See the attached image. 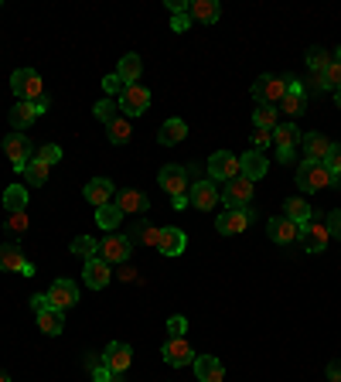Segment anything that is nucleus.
<instances>
[{"label":"nucleus","mask_w":341,"mask_h":382,"mask_svg":"<svg viewBox=\"0 0 341 382\" xmlns=\"http://www.w3.org/2000/svg\"><path fill=\"white\" fill-rule=\"evenodd\" d=\"M300 130L293 127V123H280V127L273 130V144H277V151H293L297 144H300Z\"/></svg>","instance_id":"obj_29"},{"label":"nucleus","mask_w":341,"mask_h":382,"mask_svg":"<svg viewBox=\"0 0 341 382\" xmlns=\"http://www.w3.org/2000/svg\"><path fill=\"white\" fill-rule=\"evenodd\" d=\"M324 226H328L331 236H338V239H341V212H331V215L324 219Z\"/></svg>","instance_id":"obj_51"},{"label":"nucleus","mask_w":341,"mask_h":382,"mask_svg":"<svg viewBox=\"0 0 341 382\" xmlns=\"http://www.w3.org/2000/svg\"><path fill=\"white\" fill-rule=\"evenodd\" d=\"M218 198L225 202V208H249V202H253V181L242 178V175L225 181V188L218 191Z\"/></svg>","instance_id":"obj_4"},{"label":"nucleus","mask_w":341,"mask_h":382,"mask_svg":"<svg viewBox=\"0 0 341 382\" xmlns=\"http://www.w3.org/2000/svg\"><path fill=\"white\" fill-rule=\"evenodd\" d=\"M4 154H7V161L18 168V171H25L27 161H31V140L21 137V133H11V137H4Z\"/></svg>","instance_id":"obj_11"},{"label":"nucleus","mask_w":341,"mask_h":382,"mask_svg":"<svg viewBox=\"0 0 341 382\" xmlns=\"http://www.w3.org/2000/svg\"><path fill=\"white\" fill-rule=\"evenodd\" d=\"M140 72H144L140 55H123V58H120V65H116V76L123 79V86H137Z\"/></svg>","instance_id":"obj_27"},{"label":"nucleus","mask_w":341,"mask_h":382,"mask_svg":"<svg viewBox=\"0 0 341 382\" xmlns=\"http://www.w3.org/2000/svg\"><path fill=\"white\" fill-rule=\"evenodd\" d=\"M184 137H188V123H184V120H167V123L160 127V133H158V140L164 144V147L181 144Z\"/></svg>","instance_id":"obj_30"},{"label":"nucleus","mask_w":341,"mask_h":382,"mask_svg":"<svg viewBox=\"0 0 341 382\" xmlns=\"http://www.w3.org/2000/svg\"><path fill=\"white\" fill-rule=\"evenodd\" d=\"M72 253L85 256V259H92V256L99 253V243H96L92 236H76V239H72Z\"/></svg>","instance_id":"obj_38"},{"label":"nucleus","mask_w":341,"mask_h":382,"mask_svg":"<svg viewBox=\"0 0 341 382\" xmlns=\"http://www.w3.org/2000/svg\"><path fill=\"white\" fill-rule=\"evenodd\" d=\"M328 379L341 382V362H331V365H328Z\"/></svg>","instance_id":"obj_53"},{"label":"nucleus","mask_w":341,"mask_h":382,"mask_svg":"<svg viewBox=\"0 0 341 382\" xmlns=\"http://www.w3.org/2000/svg\"><path fill=\"white\" fill-rule=\"evenodd\" d=\"M249 219H253V208H225L215 219V229L222 236H239V232L249 229Z\"/></svg>","instance_id":"obj_6"},{"label":"nucleus","mask_w":341,"mask_h":382,"mask_svg":"<svg viewBox=\"0 0 341 382\" xmlns=\"http://www.w3.org/2000/svg\"><path fill=\"white\" fill-rule=\"evenodd\" d=\"M266 171H270V164H266V157H263L260 151H249V154L239 157V175H242V178L260 181Z\"/></svg>","instance_id":"obj_22"},{"label":"nucleus","mask_w":341,"mask_h":382,"mask_svg":"<svg viewBox=\"0 0 341 382\" xmlns=\"http://www.w3.org/2000/svg\"><path fill=\"white\" fill-rule=\"evenodd\" d=\"M266 236L273 239V243H297L300 239V226L293 222V219H287V215H280V219H270L266 222Z\"/></svg>","instance_id":"obj_17"},{"label":"nucleus","mask_w":341,"mask_h":382,"mask_svg":"<svg viewBox=\"0 0 341 382\" xmlns=\"http://www.w3.org/2000/svg\"><path fill=\"white\" fill-rule=\"evenodd\" d=\"M253 123L260 130H277L280 127V113H277L273 106H260V109L253 113Z\"/></svg>","instance_id":"obj_36"},{"label":"nucleus","mask_w":341,"mask_h":382,"mask_svg":"<svg viewBox=\"0 0 341 382\" xmlns=\"http://www.w3.org/2000/svg\"><path fill=\"white\" fill-rule=\"evenodd\" d=\"M304 106H307V96H304V93H287V96L280 100V109H284L287 116H300Z\"/></svg>","instance_id":"obj_37"},{"label":"nucleus","mask_w":341,"mask_h":382,"mask_svg":"<svg viewBox=\"0 0 341 382\" xmlns=\"http://www.w3.org/2000/svg\"><path fill=\"white\" fill-rule=\"evenodd\" d=\"M27 266L25 253H21V246L18 243H4L0 246V270H7V273H21Z\"/></svg>","instance_id":"obj_25"},{"label":"nucleus","mask_w":341,"mask_h":382,"mask_svg":"<svg viewBox=\"0 0 341 382\" xmlns=\"http://www.w3.org/2000/svg\"><path fill=\"white\" fill-rule=\"evenodd\" d=\"M96 222H99L106 232H116V226L123 222V212L116 208V202H109V205H103V208H96Z\"/></svg>","instance_id":"obj_32"},{"label":"nucleus","mask_w":341,"mask_h":382,"mask_svg":"<svg viewBox=\"0 0 341 382\" xmlns=\"http://www.w3.org/2000/svg\"><path fill=\"white\" fill-rule=\"evenodd\" d=\"M160 355H164L167 365L181 369V365H191V362H195V348H191L184 338H167V345L160 348Z\"/></svg>","instance_id":"obj_15"},{"label":"nucleus","mask_w":341,"mask_h":382,"mask_svg":"<svg viewBox=\"0 0 341 382\" xmlns=\"http://www.w3.org/2000/svg\"><path fill=\"white\" fill-rule=\"evenodd\" d=\"M184 332H188V321H184L181 314L167 318V334H171V338H184Z\"/></svg>","instance_id":"obj_47"},{"label":"nucleus","mask_w":341,"mask_h":382,"mask_svg":"<svg viewBox=\"0 0 341 382\" xmlns=\"http://www.w3.org/2000/svg\"><path fill=\"white\" fill-rule=\"evenodd\" d=\"M130 250H133L130 239L113 232V236H106L103 243H99V259H106L109 266H116V263H127L130 259Z\"/></svg>","instance_id":"obj_7"},{"label":"nucleus","mask_w":341,"mask_h":382,"mask_svg":"<svg viewBox=\"0 0 341 382\" xmlns=\"http://www.w3.org/2000/svg\"><path fill=\"white\" fill-rule=\"evenodd\" d=\"M171 202H174V208H188V205H191L188 202V195H178V198H171Z\"/></svg>","instance_id":"obj_54"},{"label":"nucleus","mask_w":341,"mask_h":382,"mask_svg":"<svg viewBox=\"0 0 341 382\" xmlns=\"http://www.w3.org/2000/svg\"><path fill=\"white\" fill-rule=\"evenodd\" d=\"M0 382H11V379H7V376H4V372H0Z\"/></svg>","instance_id":"obj_59"},{"label":"nucleus","mask_w":341,"mask_h":382,"mask_svg":"<svg viewBox=\"0 0 341 382\" xmlns=\"http://www.w3.org/2000/svg\"><path fill=\"white\" fill-rule=\"evenodd\" d=\"M284 215H287V219H293L297 226H304V222H311V219H314V212H311L307 198H287V205H284Z\"/></svg>","instance_id":"obj_31"},{"label":"nucleus","mask_w":341,"mask_h":382,"mask_svg":"<svg viewBox=\"0 0 341 382\" xmlns=\"http://www.w3.org/2000/svg\"><path fill=\"white\" fill-rule=\"evenodd\" d=\"M328 171H331V178H335V184L341 181V144H331V151H328V157L321 161Z\"/></svg>","instance_id":"obj_39"},{"label":"nucleus","mask_w":341,"mask_h":382,"mask_svg":"<svg viewBox=\"0 0 341 382\" xmlns=\"http://www.w3.org/2000/svg\"><path fill=\"white\" fill-rule=\"evenodd\" d=\"M209 178L211 181H232L239 178V157L236 154H229V151H215L209 157Z\"/></svg>","instance_id":"obj_5"},{"label":"nucleus","mask_w":341,"mask_h":382,"mask_svg":"<svg viewBox=\"0 0 341 382\" xmlns=\"http://www.w3.org/2000/svg\"><path fill=\"white\" fill-rule=\"evenodd\" d=\"M109 382H127V379H123V372H113V379Z\"/></svg>","instance_id":"obj_56"},{"label":"nucleus","mask_w":341,"mask_h":382,"mask_svg":"<svg viewBox=\"0 0 341 382\" xmlns=\"http://www.w3.org/2000/svg\"><path fill=\"white\" fill-rule=\"evenodd\" d=\"M133 362V348L127 345V341H109L103 352V365L109 369V372H127Z\"/></svg>","instance_id":"obj_12"},{"label":"nucleus","mask_w":341,"mask_h":382,"mask_svg":"<svg viewBox=\"0 0 341 382\" xmlns=\"http://www.w3.org/2000/svg\"><path fill=\"white\" fill-rule=\"evenodd\" d=\"M158 184L171 195V198H178V195H188V171H184L181 164H167V168H160L158 175Z\"/></svg>","instance_id":"obj_10"},{"label":"nucleus","mask_w":341,"mask_h":382,"mask_svg":"<svg viewBox=\"0 0 341 382\" xmlns=\"http://www.w3.org/2000/svg\"><path fill=\"white\" fill-rule=\"evenodd\" d=\"M300 239H304V246H307V253H324L328 250V243H331V232L324 222H304L300 226Z\"/></svg>","instance_id":"obj_13"},{"label":"nucleus","mask_w":341,"mask_h":382,"mask_svg":"<svg viewBox=\"0 0 341 382\" xmlns=\"http://www.w3.org/2000/svg\"><path fill=\"white\" fill-rule=\"evenodd\" d=\"M270 144H273V130H253V147H256V151H263V147H270Z\"/></svg>","instance_id":"obj_48"},{"label":"nucleus","mask_w":341,"mask_h":382,"mask_svg":"<svg viewBox=\"0 0 341 382\" xmlns=\"http://www.w3.org/2000/svg\"><path fill=\"white\" fill-rule=\"evenodd\" d=\"M184 246H188V236H184L181 229H164V232H160L158 250H160L164 256H181Z\"/></svg>","instance_id":"obj_26"},{"label":"nucleus","mask_w":341,"mask_h":382,"mask_svg":"<svg viewBox=\"0 0 341 382\" xmlns=\"http://www.w3.org/2000/svg\"><path fill=\"white\" fill-rule=\"evenodd\" d=\"M335 184V178H331V171L321 164V161H304L300 168H297V188L300 191H328Z\"/></svg>","instance_id":"obj_1"},{"label":"nucleus","mask_w":341,"mask_h":382,"mask_svg":"<svg viewBox=\"0 0 341 382\" xmlns=\"http://www.w3.org/2000/svg\"><path fill=\"white\" fill-rule=\"evenodd\" d=\"M34 157H38L41 164H48V168H52V164H58V161H62V147H58V144H45V147H38V154H34Z\"/></svg>","instance_id":"obj_42"},{"label":"nucleus","mask_w":341,"mask_h":382,"mask_svg":"<svg viewBox=\"0 0 341 382\" xmlns=\"http://www.w3.org/2000/svg\"><path fill=\"white\" fill-rule=\"evenodd\" d=\"M160 232H164V229H158V226H140V229H137V236L144 239V246H158V243H160Z\"/></svg>","instance_id":"obj_45"},{"label":"nucleus","mask_w":341,"mask_h":382,"mask_svg":"<svg viewBox=\"0 0 341 382\" xmlns=\"http://www.w3.org/2000/svg\"><path fill=\"white\" fill-rule=\"evenodd\" d=\"M335 102H338V106H341V89H338V93H335Z\"/></svg>","instance_id":"obj_58"},{"label":"nucleus","mask_w":341,"mask_h":382,"mask_svg":"<svg viewBox=\"0 0 341 382\" xmlns=\"http://www.w3.org/2000/svg\"><path fill=\"white\" fill-rule=\"evenodd\" d=\"M284 96H287V82L280 76H260L253 82V100L260 106H280Z\"/></svg>","instance_id":"obj_3"},{"label":"nucleus","mask_w":341,"mask_h":382,"mask_svg":"<svg viewBox=\"0 0 341 382\" xmlns=\"http://www.w3.org/2000/svg\"><path fill=\"white\" fill-rule=\"evenodd\" d=\"M116 208L123 212V215H144L147 208H151V202H147V195L144 191H137V188H127V191H116Z\"/></svg>","instance_id":"obj_20"},{"label":"nucleus","mask_w":341,"mask_h":382,"mask_svg":"<svg viewBox=\"0 0 341 382\" xmlns=\"http://www.w3.org/2000/svg\"><path fill=\"white\" fill-rule=\"evenodd\" d=\"M25 178H27L31 188H41V184L48 181V164H41L38 157H31V161H27V168H25Z\"/></svg>","instance_id":"obj_35"},{"label":"nucleus","mask_w":341,"mask_h":382,"mask_svg":"<svg viewBox=\"0 0 341 382\" xmlns=\"http://www.w3.org/2000/svg\"><path fill=\"white\" fill-rule=\"evenodd\" d=\"M188 202L195 205L198 212H211V208L222 202V198H218V188H215V181H202V178H198L191 188H188Z\"/></svg>","instance_id":"obj_8"},{"label":"nucleus","mask_w":341,"mask_h":382,"mask_svg":"<svg viewBox=\"0 0 341 382\" xmlns=\"http://www.w3.org/2000/svg\"><path fill=\"white\" fill-rule=\"evenodd\" d=\"M103 89L109 93V96H123V89H127V86H123V79L116 76V72H109V76L103 79Z\"/></svg>","instance_id":"obj_46"},{"label":"nucleus","mask_w":341,"mask_h":382,"mask_svg":"<svg viewBox=\"0 0 341 382\" xmlns=\"http://www.w3.org/2000/svg\"><path fill=\"white\" fill-rule=\"evenodd\" d=\"M45 307H52V301H48V294H34V297H31V311H34V314H41Z\"/></svg>","instance_id":"obj_52"},{"label":"nucleus","mask_w":341,"mask_h":382,"mask_svg":"<svg viewBox=\"0 0 341 382\" xmlns=\"http://www.w3.org/2000/svg\"><path fill=\"white\" fill-rule=\"evenodd\" d=\"M188 27H191V18H188V14H174V18H171V31H178V34H184Z\"/></svg>","instance_id":"obj_50"},{"label":"nucleus","mask_w":341,"mask_h":382,"mask_svg":"<svg viewBox=\"0 0 341 382\" xmlns=\"http://www.w3.org/2000/svg\"><path fill=\"white\" fill-rule=\"evenodd\" d=\"M106 133H109V140L113 144H127L133 137V127H130V120L127 116H116L113 123H106Z\"/></svg>","instance_id":"obj_34"},{"label":"nucleus","mask_w":341,"mask_h":382,"mask_svg":"<svg viewBox=\"0 0 341 382\" xmlns=\"http://www.w3.org/2000/svg\"><path fill=\"white\" fill-rule=\"evenodd\" d=\"M92 379H96V382H109V379H113V372L103 365V358H92Z\"/></svg>","instance_id":"obj_49"},{"label":"nucleus","mask_w":341,"mask_h":382,"mask_svg":"<svg viewBox=\"0 0 341 382\" xmlns=\"http://www.w3.org/2000/svg\"><path fill=\"white\" fill-rule=\"evenodd\" d=\"M188 18L198 21V25H215V21L222 18V11H218L215 0H191V4H188Z\"/></svg>","instance_id":"obj_24"},{"label":"nucleus","mask_w":341,"mask_h":382,"mask_svg":"<svg viewBox=\"0 0 341 382\" xmlns=\"http://www.w3.org/2000/svg\"><path fill=\"white\" fill-rule=\"evenodd\" d=\"M147 106H151V93H147L144 86H127V89H123V96H120V109H123L127 116H144Z\"/></svg>","instance_id":"obj_14"},{"label":"nucleus","mask_w":341,"mask_h":382,"mask_svg":"<svg viewBox=\"0 0 341 382\" xmlns=\"http://www.w3.org/2000/svg\"><path fill=\"white\" fill-rule=\"evenodd\" d=\"M116 198V188H113V181L109 178H92L89 184H85V202L96 205V208H103V205H109Z\"/></svg>","instance_id":"obj_21"},{"label":"nucleus","mask_w":341,"mask_h":382,"mask_svg":"<svg viewBox=\"0 0 341 382\" xmlns=\"http://www.w3.org/2000/svg\"><path fill=\"white\" fill-rule=\"evenodd\" d=\"M4 229L11 232V236L27 232V215H25V212H11V215H7V222H4Z\"/></svg>","instance_id":"obj_41"},{"label":"nucleus","mask_w":341,"mask_h":382,"mask_svg":"<svg viewBox=\"0 0 341 382\" xmlns=\"http://www.w3.org/2000/svg\"><path fill=\"white\" fill-rule=\"evenodd\" d=\"M82 280L89 283L92 290H103V287H109V280H113V270H109V263H106V259H99V256H92V259H85Z\"/></svg>","instance_id":"obj_16"},{"label":"nucleus","mask_w":341,"mask_h":382,"mask_svg":"<svg viewBox=\"0 0 341 382\" xmlns=\"http://www.w3.org/2000/svg\"><path fill=\"white\" fill-rule=\"evenodd\" d=\"M11 89H14L18 102H38L45 96V93H41V76H38L34 69H18V72L11 76Z\"/></svg>","instance_id":"obj_2"},{"label":"nucleus","mask_w":341,"mask_h":382,"mask_svg":"<svg viewBox=\"0 0 341 382\" xmlns=\"http://www.w3.org/2000/svg\"><path fill=\"white\" fill-rule=\"evenodd\" d=\"M324 86H328V89H335V93L341 89V65L335 62V58H331V65L324 69Z\"/></svg>","instance_id":"obj_44"},{"label":"nucleus","mask_w":341,"mask_h":382,"mask_svg":"<svg viewBox=\"0 0 341 382\" xmlns=\"http://www.w3.org/2000/svg\"><path fill=\"white\" fill-rule=\"evenodd\" d=\"M48 301H52V307H58V311H69L72 304H79V287L72 280H55L52 287H48Z\"/></svg>","instance_id":"obj_18"},{"label":"nucleus","mask_w":341,"mask_h":382,"mask_svg":"<svg viewBox=\"0 0 341 382\" xmlns=\"http://www.w3.org/2000/svg\"><path fill=\"white\" fill-rule=\"evenodd\" d=\"M195 376L198 382H225V365L215 355H195Z\"/></svg>","instance_id":"obj_19"},{"label":"nucleus","mask_w":341,"mask_h":382,"mask_svg":"<svg viewBox=\"0 0 341 382\" xmlns=\"http://www.w3.org/2000/svg\"><path fill=\"white\" fill-rule=\"evenodd\" d=\"M4 208H7V212H25L27 208V188L11 184V188L4 191Z\"/></svg>","instance_id":"obj_33"},{"label":"nucleus","mask_w":341,"mask_h":382,"mask_svg":"<svg viewBox=\"0 0 341 382\" xmlns=\"http://www.w3.org/2000/svg\"><path fill=\"white\" fill-rule=\"evenodd\" d=\"M335 62H338V65H341V48H338V51H335Z\"/></svg>","instance_id":"obj_57"},{"label":"nucleus","mask_w":341,"mask_h":382,"mask_svg":"<svg viewBox=\"0 0 341 382\" xmlns=\"http://www.w3.org/2000/svg\"><path fill=\"white\" fill-rule=\"evenodd\" d=\"M48 96H41L38 102H18V106H11V127L14 130H25L27 123H34L45 109H48Z\"/></svg>","instance_id":"obj_9"},{"label":"nucleus","mask_w":341,"mask_h":382,"mask_svg":"<svg viewBox=\"0 0 341 382\" xmlns=\"http://www.w3.org/2000/svg\"><path fill=\"white\" fill-rule=\"evenodd\" d=\"M307 65L314 69V76H321V72L331 65V55H328L324 48H311V51H307Z\"/></svg>","instance_id":"obj_40"},{"label":"nucleus","mask_w":341,"mask_h":382,"mask_svg":"<svg viewBox=\"0 0 341 382\" xmlns=\"http://www.w3.org/2000/svg\"><path fill=\"white\" fill-rule=\"evenodd\" d=\"M300 147H304V161H324L328 151H331V140L324 133H304Z\"/></svg>","instance_id":"obj_23"},{"label":"nucleus","mask_w":341,"mask_h":382,"mask_svg":"<svg viewBox=\"0 0 341 382\" xmlns=\"http://www.w3.org/2000/svg\"><path fill=\"white\" fill-rule=\"evenodd\" d=\"M96 116L103 120V123H113L116 116H120V106L113 100H103V102H96Z\"/></svg>","instance_id":"obj_43"},{"label":"nucleus","mask_w":341,"mask_h":382,"mask_svg":"<svg viewBox=\"0 0 341 382\" xmlns=\"http://www.w3.org/2000/svg\"><path fill=\"white\" fill-rule=\"evenodd\" d=\"M38 328H41L45 334H62V328H65V311L45 307V311L38 314Z\"/></svg>","instance_id":"obj_28"},{"label":"nucleus","mask_w":341,"mask_h":382,"mask_svg":"<svg viewBox=\"0 0 341 382\" xmlns=\"http://www.w3.org/2000/svg\"><path fill=\"white\" fill-rule=\"evenodd\" d=\"M280 154V161H284V164H290V161H293V151H277Z\"/></svg>","instance_id":"obj_55"}]
</instances>
